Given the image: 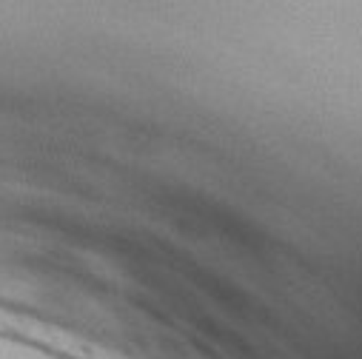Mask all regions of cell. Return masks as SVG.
<instances>
[{
  "mask_svg": "<svg viewBox=\"0 0 362 359\" xmlns=\"http://www.w3.org/2000/svg\"><path fill=\"white\" fill-rule=\"evenodd\" d=\"M0 359H69V356L54 353L52 348L35 339H23V336L0 331Z\"/></svg>",
  "mask_w": 362,
  "mask_h": 359,
  "instance_id": "6da1fadb",
  "label": "cell"
}]
</instances>
